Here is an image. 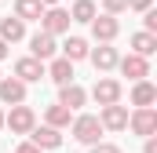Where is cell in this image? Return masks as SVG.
Here are the masks:
<instances>
[{"instance_id":"ffe728a7","label":"cell","mask_w":157,"mask_h":153,"mask_svg":"<svg viewBox=\"0 0 157 153\" xmlns=\"http://www.w3.org/2000/svg\"><path fill=\"white\" fill-rule=\"evenodd\" d=\"M88 40L84 37H70L66 44H62V58H70V62H80V58H88Z\"/></svg>"},{"instance_id":"d4e9b609","label":"cell","mask_w":157,"mask_h":153,"mask_svg":"<svg viewBox=\"0 0 157 153\" xmlns=\"http://www.w3.org/2000/svg\"><path fill=\"white\" fill-rule=\"evenodd\" d=\"M154 7V0H128V11H146Z\"/></svg>"},{"instance_id":"cb8c5ba5","label":"cell","mask_w":157,"mask_h":153,"mask_svg":"<svg viewBox=\"0 0 157 153\" xmlns=\"http://www.w3.org/2000/svg\"><path fill=\"white\" fill-rule=\"evenodd\" d=\"M91 153H121V146H113V142H91Z\"/></svg>"},{"instance_id":"4fadbf2b","label":"cell","mask_w":157,"mask_h":153,"mask_svg":"<svg viewBox=\"0 0 157 153\" xmlns=\"http://www.w3.org/2000/svg\"><path fill=\"white\" fill-rule=\"evenodd\" d=\"M29 51H33V58H40V62H48V58H55V51H59V44H55V37L51 33H33L29 37Z\"/></svg>"},{"instance_id":"603a6c76","label":"cell","mask_w":157,"mask_h":153,"mask_svg":"<svg viewBox=\"0 0 157 153\" xmlns=\"http://www.w3.org/2000/svg\"><path fill=\"white\" fill-rule=\"evenodd\" d=\"M102 11L106 15H124L128 11V0H102Z\"/></svg>"},{"instance_id":"2e32d148","label":"cell","mask_w":157,"mask_h":153,"mask_svg":"<svg viewBox=\"0 0 157 153\" xmlns=\"http://www.w3.org/2000/svg\"><path fill=\"white\" fill-rule=\"evenodd\" d=\"M157 102V88L143 76V80H135V88H132V106H154Z\"/></svg>"},{"instance_id":"30bf717a","label":"cell","mask_w":157,"mask_h":153,"mask_svg":"<svg viewBox=\"0 0 157 153\" xmlns=\"http://www.w3.org/2000/svg\"><path fill=\"white\" fill-rule=\"evenodd\" d=\"M91 99L99 102V106H110V102H121V80L113 76H102L95 88H91Z\"/></svg>"},{"instance_id":"83f0119b","label":"cell","mask_w":157,"mask_h":153,"mask_svg":"<svg viewBox=\"0 0 157 153\" xmlns=\"http://www.w3.org/2000/svg\"><path fill=\"white\" fill-rule=\"evenodd\" d=\"M7 58V40H0V62Z\"/></svg>"},{"instance_id":"ba28073f","label":"cell","mask_w":157,"mask_h":153,"mask_svg":"<svg viewBox=\"0 0 157 153\" xmlns=\"http://www.w3.org/2000/svg\"><path fill=\"white\" fill-rule=\"evenodd\" d=\"M99 124H102V131H124L128 128V110L121 102H110V106H102Z\"/></svg>"},{"instance_id":"9c48e42d","label":"cell","mask_w":157,"mask_h":153,"mask_svg":"<svg viewBox=\"0 0 157 153\" xmlns=\"http://www.w3.org/2000/svg\"><path fill=\"white\" fill-rule=\"evenodd\" d=\"M117 69L128 80H143V76H150V58H143V55H128V58H117Z\"/></svg>"},{"instance_id":"277c9868","label":"cell","mask_w":157,"mask_h":153,"mask_svg":"<svg viewBox=\"0 0 157 153\" xmlns=\"http://www.w3.org/2000/svg\"><path fill=\"white\" fill-rule=\"evenodd\" d=\"M88 26H91V37L99 40V44H113V40H117V33H121L117 15H106V11H102V15H95Z\"/></svg>"},{"instance_id":"7a4b0ae2","label":"cell","mask_w":157,"mask_h":153,"mask_svg":"<svg viewBox=\"0 0 157 153\" xmlns=\"http://www.w3.org/2000/svg\"><path fill=\"white\" fill-rule=\"evenodd\" d=\"M37 124V113L22 102L11 106V113H4V128H11V135H29V128Z\"/></svg>"},{"instance_id":"e0dca14e","label":"cell","mask_w":157,"mask_h":153,"mask_svg":"<svg viewBox=\"0 0 157 153\" xmlns=\"http://www.w3.org/2000/svg\"><path fill=\"white\" fill-rule=\"evenodd\" d=\"M132 51L143 55V58H150L157 51V33H146V29H143V33H132Z\"/></svg>"},{"instance_id":"9a60e30c","label":"cell","mask_w":157,"mask_h":153,"mask_svg":"<svg viewBox=\"0 0 157 153\" xmlns=\"http://www.w3.org/2000/svg\"><path fill=\"white\" fill-rule=\"evenodd\" d=\"M26 37V22L18 18V15H7V18H0V40H7V44H15V40Z\"/></svg>"},{"instance_id":"5bb4252c","label":"cell","mask_w":157,"mask_h":153,"mask_svg":"<svg viewBox=\"0 0 157 153\" xmlns=\"http://www.w3.org/2000/svg\"><path fill=\"white\" fill-rule=\"evenodd\" d=\"M59 102H62L66 110H80V106L88 102V91H84L80 84H73V80H70V84H59Z\"/></svg>"},{"instance_id":"4316f807","label":"cell","mask_w":157,"mask_h":153,"mask_svg":"<svg viewBox=\"0 0 157 153\" xmlns=\"http://www.w3.org/2000/svg\"><path fill=\"white\" fill-rule=\"evenodd\" d=\"M143 153H157V139H154V135H146V146H143Z\"/></svg>"},{"instance_id":"5b68a950","label":"cell","mask_w":157,"mask_h":153,"mask_svg":"<svg viewBox=\"0 0 157 153\" xmlns=\"http://www.w3.org/2000/svg\"><path fill=\"white\" fill-rule=\"evenodd\" d=\"M128 128L135 131V135H157V110L154 106H135V113L128 117Z\"/></svg>"},{"instance_id":"f1b7e54d","label":"cell","mask_w":157,"mask_h":153,"mask_svg":"<svg viewBox=\"0 0 157 153\" xmlns=\"http://www.w3.org/2000/svg\"><path fill=\"white\" fill-rule=\"evenodd\" d=\"M40 4H44V7H51V4H62V0H40Z\"/></svg>"},{"instance_id":"6da1fadb","label":"cell","mask_w":157,"mask_h":153,"mask_svg":"<svg viewBox=\"0 0 157 153\" xmlns=\"http://www.w3.org/2000/svg\"><path fill=\"white\" fill-rule=\"evenodd\" d=\"M70 128H73V139L84 142V146H91V142H99V139H102V124H99V117H91V113L73 117V120H70Z\"/></svg>"},{"instance_id":"8992f818","label":"cell","mask_w":157,"mask_h":153,"mask_svg":"<svg viewBox=\"0 0 157 153\" xmlns=\"http://www.w3.org/2000/svg\"><path fill=\"white\" fill-rule=\"evenodd\" d=\"M29 142H37L44 153H48V150H59V146H62V131L51 128V124H33V128H29Z\"/></svg>"},{"instance_id":"8fae6325","label":"cell","mask_w":157,"mask_h":153,"mask_svg":"<svg viewBox=\"0 0 157 153\" xmlns=\"http://www.w3.org/2000/svg\"><path fill=\"white\" fill-rule=\"evenodd\" d=\"M0 102H4V106L26 102V84H22L18 76H0Z\"/></svg>"},{"instance_id":"52a82bcc","label":"cell","mask_w":157,"mask_h":153,"mask_svg":"<svg viewBox=\"0 0 157 153\" xmlns=\"http://www.w3.org/2000/svg\"><path fill=\"white\" fill-rule=\"evenodd\" d=\"M15 76H18L22 84H37L40 76H48V66H44L40 58H33V55H26V58L15 62Z\"/></svg>"},{"instance_id":"7402d4cb","label":"cell","mask_w":157,"mask_h":153,"mask_svg":"<svg viewBox=\"0 0 157 153\" xmlns=\"http://www.w3.org/2000/svg\"><path fill=\"white\" fill-rule=\"evenodd\" d=\"M99 11H95V0H77L73 7H70V18L73 22H91Z\"/></svg>"},{"instance_id":"44dd1931","label":"cell","mask_w":157,"mask_h":153,"mask_svg":"<svg viewBox=\"0 0 157 153\" xmlns=\"http://www.w3.org/2000/svg\"><path fill=\"white\" fill-rule=\"evenodd\" d=\"M15 15H18L22 22H33V18L44 15V4H40V0H15Z\"/></svg>"},{"instance_id":"f546056e","label":"cell","mask_w":157,"mask_h":153,"mask_svg":"<svg viewBox=\"0 0 157 153\" xmlns=\"http://www.w3.org/2000/svg\"><path fill=\"white\" fill-rule=\"evenodd\" d=\"M0 128H4V110H0Z\"/></svg>"},{"instance_id":"484cf974","label":"cell","mask_w":157,"mask_h":153,"mask_svg":"<svg viewBox=\"0 0 157 153\" xmlns=\"http://www.w3.org/2000/svg\"><path fill=\"white\" fill-rule=\"evenodd\" d=\"M15 153H44V150H40L37 142H22V146H18V150H15Z\"/></svg>"},{"instance_id":"ac0fdd59","label":"cell","mask_w":157,"mask_h":153,"mask_svg":"<svg viewBox=\"0 0 157 153\" xmlns=\"http://www.w3.org/2000/svg\"><path fill=\"white\" fill-rule=\"evenodd\" d=\"M48 80H55V84H70V80H73V62H70V58H55V62L48 66Z\"/></svg>"},{"instance_id":"7c38bea8","label":"cell","mask_w":157,"mask_h":153,"mask_svg":"<svg viewBox=\"0 0 157 153\" xmlns=\"http://www.w3.org/2000/svg\"><path fill=\"white\" fill-rule=\"evenodd\" d=\"M88 58H91V66L99 69V73H106V69H117V47L113 44H99L95 51H88Z\"/></svg>"},{"instance_id":"3957f363","label":"cell","mask_w":157,"mask_h":153,"mask_svg":"<svg viewBox=\"0 0 157 153\" xmlns=\"http://www.w3.org/2000/svg\"><path fill=\"white\" fill-rule=\"evenodd\" d=\"M37 22H40V29H44V33L59 37V33H66V29H70V22H73V18H70V11H66V7L51 4V7H44V15H40Z\"/></svg>"},{"instance_id":"4dcf8cb0","label":"cell","mask_w":157,"mask_h":153,"mask_svg":"<svg viewBox=\"0 0 157 153\" xmlns=\"http://www.w3.org/2000/svg\"><path fill=\"white\" fill-rule=\"evenodd\" d=\"M0 76H4V73H0Z\"/></svg>"},{"instance_id":"d6986e66","label":"cell","mask_w":157,"mask_h":153,"mask_svg":"<svg viewBox=\"0 0 157 153\" xmlns=\"http://www.w3.org/2000/svg\"><path fill=\"white\" fill-rule=\"evenodd\" d=\"M44 120L51 124V128H70V120H73V110H66L62 102H55V106H48V113H44Z\"/></svg>"}]
</instances>
